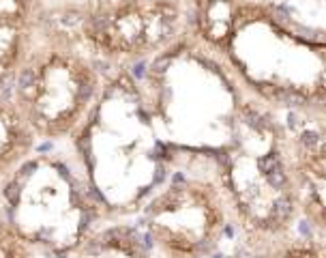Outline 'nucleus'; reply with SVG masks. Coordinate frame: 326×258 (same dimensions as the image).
<instances>
[{"label":"nucleus","mask_w":326,"mask_h":258,"mask_svg":"<svg viewBox=\"0 0 326 258\" xmlns=\"http://www.w3.org/2000/svg\"><path fill=\"white\" fill-rule=\"evenodd\" d=\"M37 144V136L9 97L7 89H0V185L7 183L15 170L34 155Z\"/></svg>","instance_id":"8"},{"label":"nucleus","mask_w":326,"mask_h":258,"mask_svg":"<svg viewBox=\"0 0 326 258\" xmlns=\"http://www.w3.org/2000/svg\"><path fill=\"white\" fill-rule=\"evenodd\" d=\"M286 127V144L292 179L300 198V215L311 224V230L326 234L324 226V112H281Z\"/></svg>","instance_id":"6"},{"label":"nucleus","mask_w":326,"mask_h":258,"mask_svg":"<svg viewBox=\"0 0 326 258\" xmlns=\"http://www.w3.org/2000/svg\"><path fill=\"white\" fill-rule=\"evenodd\" d=\"M37 0H0V89H7L30 41Z\"/></svg>","instance_id":"7"},{"label":"nucleus","mask_w":326,"mask_h":258,"mask_svg":"<svg viewBox=\"0 0 326 258\" xmlns=\"http://www.w3.org/2000/svg\"><path fill=\"white\" fill-rule=\"evenodd\" d=\"M215 56L240 95L279 112H324V37L307 34L279 4L240 0Z\"/></svg>","instance_id":"1"},{"label":"nucleus","mask_w":326,"mask_h":258,"mask_svg":"<svg viewBox=\"0 0 326 258\" xmlns=\"http://www.w3.org/2000/svg\"><path fill=\"white\" fill-rule=\"evenodd\" d=\"M234 258H326L324 237L316 232L309 234H281L272 239H253L242 241Z\"/></svg>","instance_id":"10"},{"label":"nucleus","mask_w":326,"mask_h":258,"mask_svg":"<svg viewBox=\"0 0 326 258\" xmlns=\"http://www.w3.org/2000/svg\"><path fill=\"white\" fill-rule=\"evenodd\" d=\"M39 11L71 28L105 64L146 61L185 37L182 0H78Z\"/></svg>","instance_id":"5"},{"label":"nucleus","mask_w":326,"mask_h":258,"mask_svg":"<svg viewBox=\"0 0 326 258\" xmlns=\"http://www.w3.org/2000/svg\"><path fill=\"white\" fill-rule=\"evenodd\" d=\"M101 67L71 28L37 11L7 93L39 142L67 140L97 110L103 95Z\"/></svg>","instance_id":"3"},{"label":"nucleus","mask_w":326,"mask_h":258,"mask_svg":"<svg viewBox=\"0 0 326 258\" xmlns=\"http://www.w3.org/2000/svg\"><path fill=\"white\" fill-rule=\"evenodd\" d=\"M144 237L163 258H210L236 228L217 155H193L168 174L142 209Z\"/></svg>","instance_id":"4"},{"label":"nucleus","mask_w":326,"mask_h":258,"mask_svg":"<svg viewBox=\"0 0 326 258\" xmlns=\"http://www.w3.org/2000/svg\"><path fill=\"white\" fill-rule=\"evenodd\" d=\"M217 166L238 239L253 241L294 232L303 215L279 110L242 97L232 116V146L217 155Z\"/></svg>","instance_id":"2"},{"label":"nucleus","mask_w":326,"mask_h":258,"mask_svg":"<svg viewBox=\"0 0 326 258\" xmlns=\"http://www.w3.org/2000/svg\"><path fill=\"white\" fill-rule=\"evenodd\" d=\"M39 248L11 224L0 209V258H37Z\"/></svg>","instance_id":"11"},{"label":"nucleus","mask_w":326,"mask_h":258,"mask_svg":"<svg viewBox=\"0 0 326 258\" xmlns=\"http://www.w3.org/2000/svg\"><path fill=\"white\" fill-rule=\"evenodd\" d=\"M69 258H152L150 243L131 224H105L84 237Z\"/></svg>","instance_id":"9"}]
</instances>
